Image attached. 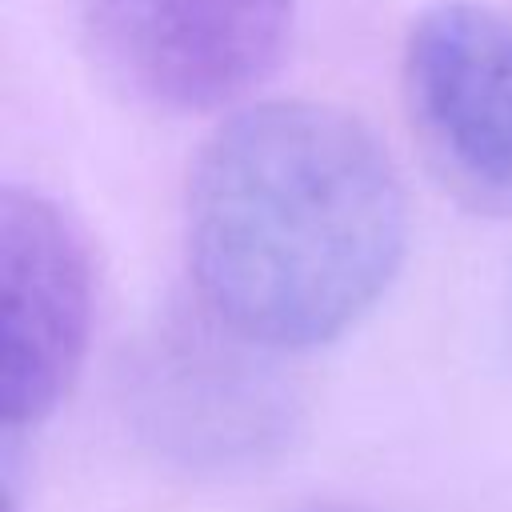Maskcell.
<instances>
[{
    "instance_id": "cell-3",
    "label": "cell",
    "mask_w": 512,
    "mask_h": 512,
    "mask_svg": "<svg viewBox=\"0 0 512 512\" xmlns=\"http://www.w3.org/2000/svg\"><path fill=\"white\" fill-rule=\"evenodd\" d=\"M96 72L132 104L192 116L236 104L284 60L296 0H72Z\"/></svg>"
},
{
    "instance_id": "cell-6",
    "label": "cell",
    "mask_w": 512,
    "mask_h": 512,
    "mask_svg": "<svg viewBox=\"0 0 512 512\" xmlns=\"http://www.w3.org/2000/svg\"><path fill=\"white\" fill-rule=\"evenodd\" d=\"M304 512H360V508H348V504H312Z\"/></svg>"
},
{
    "instance_id": "cell-2",
    "label": "cell",
    "mask_w": 512,
    "mask_h": 512,
    "mask_svg": "<svg viewBox=\"0 0 512 512\" xmlns=\"http://www.w3.org/2000/svg\"><path fill=\"white\" fill-rule=\"evenodd\" d=\"M124 400L140 436L188 468L256 464L296 432V396L272 352L204 308L168 316L136 344Z\"/></svg>"
},
{
    "instance_id": "cell-4",
    "label": "cell",
    "mask_w": 512,
    "mask_h": 512,
    "mask_svg": "<svg viewBox=\"0 0 512 512\" xmlns=\"http://www.w3.org/2000/svg\"><path fill=\"white\" fill-rule=\"evenodd\" d=\"M400 104L432 176L512 220V16L464 0L420 12L400 48Z\"/></svg>"
},
{
    "instance_id": "cell-5",
    "label": "cell",
    "mask_w": 512,
    "mask_h": 512,
    "mask_svg": "<svg viewBox=\"0 0 512 512\" xmlns=\"http://www.w3.org/2000/svg\"><path fill=\"white\" fill-rule=\"evenodd\" d=\"M96 312L80 224L36 188L0 192V420H48L72 392Z\"/></svg>"
},
{
    "instance_id": "cell-1",
    "label": "cell",
    "mask_w": 512,
    "mask_h": 512,
    "mask_svg": "<svg viewBox=\"0 0 512 512\" xmlns=\"http://www.w3.org/2000/svg\"><path fill=\"white\" fill-rule=\"evenodd\" d=\"M200 308L268 352L356 328L408 252L404 180L368 124L320 100L236 108L184 184Z\"/></svg>"
},
{
    "instance_id": "cell-7",
    "label": "cell",
    "mask_w": 512,
    "mask_h": 512,
    "mask_svg": "<svg viewBox=\"0 0 512 512\" xmlns=\"http://www.w3.org/2000/svg\"><path fill=\"white\" fill-rule=\"evenodd\" d=\"M508 332H512V288H508Z\"/></svg>"
}]
</instances>
